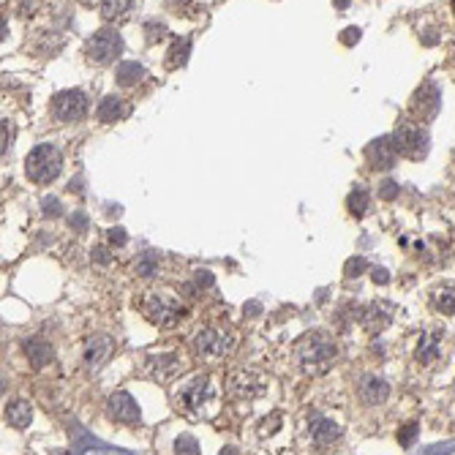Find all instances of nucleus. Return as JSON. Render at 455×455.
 <instances>
[{
	"label": "nucleus",
	"instance_id": "obj_28",
	"mask_svg": "<svg viewBox=\"0 0 455 455\" xmlns=\"http://www.w3.org/2000/svg\"><path fill=\"white\" fill-rule=\"evenodd\" d=\"M281 420H284V417H281L278 412H276V415H270V417H264L262 425H260V433H262V436H273V433L281 428V425H278Z\"/></svg>",
	"mask_w": 455,
	"mask_h": 455
},
{
	"label": "nucleus",
	"instance_id": "obj_7",
	"mask_svg": "<svg viewBox=\"0 0 455 455\" xmlns=\"http://www.w3.org/2000/svg\"><path fill=\"white\" fill-rule=\"evenodd\" d=\"M88 96L82 90H63L52 98V115L61 123H77L88 115Z\"/></svg>",
	"mask_w": 455,
	"mask_h": 455
},
{
	"label": "nucleus",
	"instance_id": "obj_14",
	"mask_svg": "<svg viewBox=\"0 0 455 455\" xmlns=\"http://www.w3.org/2000/svg\"><path fill=\"white\" fill-rule=\"evenodd\" d=\"M96 115H98V120H101V123H115V120H123V118L129 115V104H126L123 98H118V96H106L101 104H98Z\"/></svg>",
	"mask_w": 455,
	"mask_h": 455
},
{
	"label": "nucleus",
	"instance_id": "obj_1",
	"mask_svg": "<svg viewBox=\"0 0 455 455\" xmlns=\"http://www.w3.org/2000/svg\"><path fill=\"white\" fill-rule=\"evenodd\" d=\"M335 355H338V349L325 333H308L297 341V362L311 376L327 374L335 362Z\"/></svg>",
	"mask_w": 455,
	"mask_h": 455
},
{
	"label": "nucleus",
	"instance_id": "obj_12",
	"mask_svg": "<svg viewBox=\"0 0 455 455\" xmlns=\"http://www.w3.org/2000/svg\"><path fill=\"white\" fill-rule=\"evenodd\" d=\"M365 159H368V163H371L374 169H390L392 163H395V159H398V153H395V147H392V139L382 136V139L371 142V145L365 147Z\"/></svg>",
	"mask_w": 455,
	"mask_h": 455
},
{
	"label": "nucleus",
	"instance_id": "obj_39",
	"mask_svg": "<svg viewBox=\"0 0 455 455\" xmlns=\"http://www.w3.org/2000/svg\"><path fill=\"white\" fill-rule=\"evenodd\" d=\"M453 11H455V0H453Z\"/></svg>",
	"mask_w": 455,
	"mask_h": 455
},
{
	"label": "nucleus",
	"instance_id": "obj_10",
	"mask_svg": "<svg viewBox=\"0 0 455 455\" xmlns=\"http://www.w3.org/2000/svg\"><path fill=\"white\" fill-rule=\"evenodd\" d=\"M106 412H109V417H112L115 423H123V425L139 423V417H142V415H139V404H136L126 390L109 395V401H106Z\"/></svg>",
	"mask_w": 455,
	"mask_h": 455
},
{
	"label": "nucleus",
	"instance_id": "obj_23",
	"mask_svg": "<svg viewBox=\"0 0 455 455\" xmlns=\"http://www.w3.org/2000/svg\"><path fill=\"white\" fill-rule=\"evenodd\" d=\"M433 308L442 314H455V289H450V287L436 289L433 292Z\"/></svg>",
	"mask_w": 455,
	"mask_h": 455
},
{
	"label": "nucleus",
	"instance_id": "obj_2",
	"mask_svg": "<svg viewBox=\"0 0 455 455\" xmlns=\"http://www.w3.org/2000/svg\"><path fill=\"white\" fill-rule=\"evenodd\" d=\"M142 314L153 325L172 327L186 317V305L169 292H147V297L142 300Z\"/></svg>",
	"mask_w": 455,
	"mask_h": 455
},
{
	"label": "nucleus",
	"instance_id": "obj_26",
	"mask_svg": "<svg viewBox=\"0 0 455 455\" xmlns=\"http://www.w3.org/2000/svg\"><path fill=\"white\" fill-rule=\"evenodd\" d=\"M159 270V257L156 254H145L142 260L136 262V273L139 276H153Z\"/></svg>",
	"mask_w": 455,
	"mask_h": 455
},
{
	"label": "nucleus",
	"instance_id": "obj_37",
	"mask_svg": "<svg viewBox=\"0 0 455 455\" xmlns=\"http://www.w3.org/2000/svg\"><path fill=\"white\" fill-rule=\"evenodd\" d=\"M221 455H237V453H234L232 447H227V450H224V453H221Z\"/></svg>",
	"mask_w": 455,
	"mask_h": 455
},
{
	"label": "nucleus",
	"instance_id": "obj_11",
	"mask_svg": "<svg viewBox=\"0 0 455 455\" xmlns=\"http://www.w3.org/2000/svg\"><path fill=\"white\" fill-rule=\"evenodd\" d=\"M436 109H439V90H436L431 82H425L423 88L415 93L412 112H415V118H417V123H420V120H431V118L436 115Z\"/></svg>",
	"mask_w": 455,
	"mask_h": 455
},
{
	"label": "nucleus",
	"instance_id": "obj_8",
	"mask_svg": "<svg viewBox=\"0 0 455 455\" xmlns=\"http://www.w3.org/2000/svg\"><path fill=\"white\" fill-rule=\"evenodd\" d=\"M227 390H229V395L237 398V401H254V398H260L262 392L267 390V385H264V379H262L260 374L237 371V374L229 376Z\"/></svg>",
	"mask_w": 455,
	"mask_h": 455
},
{
	"label": "nucleus",
	"instance_id": "obj_21",
	"mask_svg": "<svg viewBox=\"0 0 455 455\" xmlns=\"http://www.w3.org/2000/svg\"><path fill=\"white\" fill-rule=\"evenodd\" d=\"M142 77H145V68H142L139 63H134V61L118 65V82H120L123 88H131V85H136Z\"/></svg>",
	"mask_w": 455,
	"mask_h": 455
},
{
	"label": "nucleus",
	"instance_id": "obj_29",
	"mask_svg": "<svg viewBox=\"0 0 455 455\" xmlns=\"http://www.w3.org/2000/svg\"><path fill=\"white\" fill-rule=\"evenodd\" d=\"M417 358L425 360V362H431V360L436 358V338H425L420 352H417Z\"/></svg>",
	"mask_w": 455,
	"mask_h": 455
},
{
	"label": "nucleus",
	"instance_id": "obj_31",
	"mask_svg": "<svg viewBox=\"0 0 455 455\" xmlns=\"http://www.w3.org/2000/svg\"><path fill=\"white\" fill-rule=\"evenodd\" d=\"M379 194H382V199H395V196H398V186H395L392 180H385L382 189H379Z\"/></svg>",
	"mask_w": 455,
	"mask_h": 455
},
{
	"label": "nucleus",
	"instance_id": "obj_27",
	"mask_svg": "<svg viewBox=\"0 0 455 455\" xmlns=\"http://www.w3.org/2000/svg\"><path fill=\"white\" fill-rule=\"evenodd\" d=\"M177 455H199V442H196L194 436H180L177 439Z\"/></svg>",
	"mask_w": 455,
	"mask_h": 455
},
{
	"label": "nucleus",
	"instance_id": "obj_33",
	"mask_svg": "<svg viewBox=\"0 0 455 455\" xmlns=\"http://www.w3.org/2000/svg\"><path fill=\"white\" fill-rule=\"evenodd\" d=\"M360 270H365V260H349V264H346V276L352 278V276H360Z\"/></svg>",
	"mask_w": 455,
	"mask_h": 455
},
{
	"label": "nucleus",
	"instance_id": "obj_38",
	"mask_svg": "<svg viewBox=\"0 0 455 455\" xmlns=\"http://www.w3.org/2000/svg\"><path fill=\"white\" fill-rule=\"evenodd\" d=\"M344 3H346V0H338V6H344Z\"/></svg>",
	"mask_w": 455,
	"mask_h": 455
},
{
	"label": "nucleus",
	"instance_id": "obj_19",
	"mask_svg": "<svg viewBox=\"0 0 455 455\" xmlns=\"http://www.w3.org/2000/svg\"><path fill=\"white\" fill-rule=\"evenodd\" d=\"M147 365H150V374L156 379H161V382L163 379H172L180 371V360L175 358V355H169V358H150Z\"/></svg>",
	"mask_w": 455,
	"mask_h": 455
},
{
	"label": "nucleus",
	"instance_id": "obj_35",
	"mask_svg": "<svg viewBox=\"0 0 455 455\" xmlns=\"http://www.w3.org/2000/svg\"><path fill=\"white\" fill-rule=\"evenodd\" d=\"M169 3V8H175V11H186L189 6H191V0H166Z\"/></svg>",
	"mask_w": 455,
	"mask_h": 455
},
{
	"label": "nucleus",
	"instance_id": "obj_30",
	"mask_svg": "<svg viewBox=\"0 0 455 455\" xmlns=\"http://www.w3.org/2000/svg\"><path fill=\"white\" fill-rule=\"evenodd\" d=\"M415 436H417V425H415V423H409V425H406V428H404V431H401V433H398V442H401L404 447H409Z\"/></svg>",
	"mask_w": 455,
	"mask_h": 455
},
{
	"label": "nucleus",
	"instance_id": "obj_3",
	"mask_svg": "<svg viewBox=\"0 0 455 455\" xmlns=\"http://www.w3.org/2000/svg\"><path fill=\"white\" fill-rule=\"evenodd\" d=\"M61 166L63 159L58 153V147L52 145H38L28 153V161H25V172L33 183H52L58 175H61Z\"/></svg>",
	"mask_w": 455,
	"mask_h": 455
},
{
	"label": "nucleus",
	"instance_id": "obj_36",
	"mask_svg": "<svg viewBox=\"0 0 455 455\" xmlns=\"http://www.w3.org/2000/svg\"><path fill=\"white\" fill-rule=\"evenodd\" d=\"M371 276H374V281H379V284H388V281H390V276H388L385 270H371Z\"/></svg>",
	"mask_w": 455,
	"mask_h": 455
},
{
	"label": "nucleus",
	"instance_id": "obj_16",
	"mask_svg": "<svg viewBox=\"0 0 455 455\" xmlns=\"http://www.w3.org/2000/svg\"><path fill=\"white\" fill-rule=\"evenodd\" d=\"M358 322L368 333H382L385 327L390 325V314H385L379 305H365V308L358 311Z\"/></svg>",
	"mask_w": 455,
	"mask_h": 455
},
{
	"label": "nucleus",
	"instance_id": "obj_34",
	"mask_svg": "<svg viewBox=\"0 0 455 455\" xmlns=\"http://www.w3.org/2000/svg\"><path fill=\"white\" fill-rule=\"evenodd\" d=\"M341 41H344V44H358V41H360V31H358V28H349V31H344Z\"/></svg>",
	"mask_w": 455,
	"mask_h": 455
},
{
	"label": "nucleus",
	"instance_id": "obj_18",
	"mask_svg": "<svg viewBox=\"0 0 455 455\" xmlns=\"http://www.w3.org/2000/svg\"><path fill=\"white\" fill-rule=\"evenodd\" d=\"M311 436H314V445L317 447H327V445H333L341 436V425L335 423V420H319V423L311 428Z\"/></svg>",
	"mask_w": 455,
	"mask_h": 455
},
{
	"label": "nucleus",
	"instance_id": "obj_24",
	"mask_svg": "<svg viewBox=\"0 0 455 455\" xmlns=\"http://www.w3.org/2000/svg\"><path fill=\"white\" fill-rule=\"evenodd\" d=\"M346 205H349V210H352L355 216H362V213L368 210V205H371V196H368V191H365V189H360V186H358V189L349 194Z\"/></svg>",
	"mask_w": 455,
	"mask_h": 455
},
{
	"label": "nucleus",
	"instance_id": "obj_9",
	"mask_svg": "<svg viewBox=\"0 0 455 455\" xmlns=\"http://www.w3.org/2000/svg\"><path fill=\"white\" fill-rule=\"evenodd\" d=\"M207 401H210V379L207 376H194L177 392V406H183L189 412H202V406Z\"/></svg>",
	"mask_w": 455,
	"mask_h": 455
},
{
	"label": "nucleus",
	"instance_id": "obj_5",
	"mask_svg": "<svg viewBox=\"0 0 455 455\" xmlns=\"http://www.w3.org/2000/svg\"><path fill=\"white\" fill-rule=\"evenodd\" d=\"M390 139L395 153L404 156V159L420 161V159H425V153H428V136L420 129V123H401Z\"/></svg>",
	"mask_w": 455,
	"mask_h": 455
},
{
	"label": "nucleus",
	"instance_id": "obj_17",
	"mask_svg": "<svg viewBox=\"0 0 455 455\" xmlns=\"http://www.w3.org/2000/svg\"><path fill=\"white\" fill-rule=\"evenodd\" d=\"M25 352H28V358H31L33 368H44L47 362H52V358H55L52 346H49L47 341H41V338H31V341L25 344Z\"/></svg>",
	"mask_w": 455,
	"mask_h": 455
},
{
	"label": "nucleus",
	"instance_id": "obj_20",
	"mask_svg": "<svg viewBox=\"0 0 455 455\" xmlns=\"http://www.w3.org/2000/svg\"><path fill=\"white\" fill-rule=\"evenodd\" d=\"M31 417H33V409L28 401H14L6 409V420H8V425H14V428H25V425L31 423Z\"/></svg>",
	"mask_w": 455,
	"mask_h": 455
},
{
	"label": "nucleus",
	"instance_id": "obj_32",
	"mask_svg": "<svg viewBox=\"0 0 455 455\" xmlns=\"http://www.w3.org/2000/svg\"><path fill=\"white\" fill-rule=\"evenodd\" d=\"M126 240H129V237H126L123 229H109V243H112V246H126Z\"/></svg>",
	"mask_w": 455,
	"mask_h": 455
},
{
	"label": "nucleus",
	"instance_id": "obj_6",
	"mask_svg": "<svg viewBox=\"0 0 455 455\" xmlns=\"http://www.w3.org/2000/svg\"><path fill=\"white\" fill-rule=\"evenodd\" d=\"M123 52V41H120V33L115 31H98L93 33V38L88 41V47H85V55H88V61L96 65H109L118 55Z\"/></svg>",
	"mask_w": 455,
	"mask_h": 455
},
{
	"label": "nucleus",
	"instance_id": "obj_25",
	"mask_svg": "<svg viewBox=\"0 0 455 455\" xmlns=\"http://www.w3.org/2000/svg\"><path fill=\"white\" fill-rule=\"evenodd\" d=\"M186 58H189V41L183 38V41H175V44H172L169 58H166V65H169V68H177V65L186 63Z\"/></svg>",
	"mask_w": 455,
	"mask_h": 455
},
{
	"label": "nucleus",
	"instance_id": "obj_15",
	"mask_svg": "<svg viewBox=\"0 0 455 455\" xmlns=\"http://www.w3.org/2000/svg\"><path fill=\"white\" fill-rule=\"evenodd\" d=\"M112 338H106V335H96V338H90L88 341V349H85V362L90 365V368H98L101 362H106V358L112 355Z\"/></svg>",
	"mask_w": 455,
	"mask_h": 455
},
{
	"label": "nucleus",
	"instance_id": "obj_22",
	"mask_svg": "<svg viewBox=\"0 0 455 455\" xmlns=\"http://www.w3.org/2000/svg\"><path fill=\"white\" fill-rule=\"evenodd\" d=\"M129 8H131V0H104L101 3V17L112 22V19H120Z\"/></svg>",
	"mask_w": 455,
	"mask_h": 455
},
{
	"label": "nucleus",
	"instance_id": "obj_4",
	"mask_svg": "<svg viewBox=\"0 0 455 455\" xmlns=\"http://www.w3.org/2000/svg\"><path fill=\"white\" fill-rule=\"evenodd\" d=\"M234 338H232V330L218 325H207L202 327L194 335V352L202 360H221L224 355H229Z\"/></svg>",
	"mask_w": 455,
	"mask_h": 455
},
{
	"label": "nucleus",
	"instance_id": "obj_13",
	"mask_svg": "<svg viewBox=\"0 0 455 455\" xmlns=\"http://www.w3.org/2000/svg\"><path fill=\"white\" fill-rule=\"evenodd\" d=\"M388 395H390V388H388V382H385V379H379V376H368V379L360 385V398H362L368 406L385 404V401H388Z\"/></svg>",
	"mask_w": 455,
	"mask_h": 455
}]
</instances>
